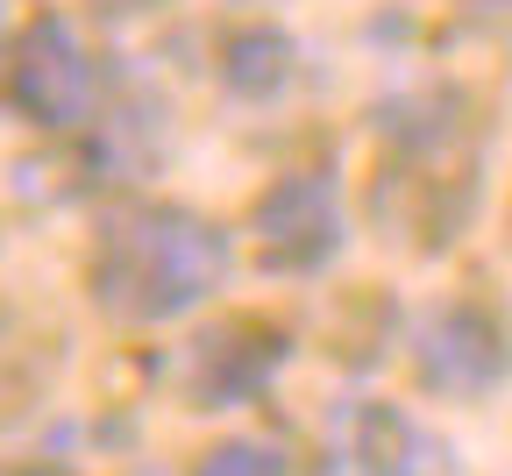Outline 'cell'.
Wrapping results in <instances>:
<instances>
[{
	"label": "cell",
	"instance_id": "cell-7",
	"mask_svg": "<svg viewBox=\"0 0 512 476\" xmlns=\"http://www.w3.org/2000/svg\"><path fill=\"white\" fill-rule=\"evenodd\" d=\"M214 72L235 100H278L299 79V43L278 22H235L214 43Z\"/></svg>",
	"mask_w": 512,
	"mask_h": 476
},
{
	"label": "cell",
	"instance_id": "cell-1",
	"mask_svg": "<svg viewBox=\"0 0 512 476\" xmlns=\"http://www.w3.org/2000/svg\"><path fill=\"white\" fill-rule=\"evenodd\" d=\"M235 270L228 228L171 207V199H143V207H121L86 263V292L107 320L121 327H164L192 306H207Z\"/></svg>",
	"mask_w": 512,
	"mask_h": 476
},
{
	"label": "cell",
	"instance_id": "cell-6",
	"mask_svg": "<svg viewBox=\"0 0 512 476\" xmlns=\"http://www.w3.org/2000/svg\"><path fill=\"white\" fill-rule=\"evenodd\" d=\"M292 356V334L271 320H221L185 349V398L192 405H242Z\"/></svg>",
	"mask_w": 512,
	"mask_h": 476
},
{
	"label": "cell",
	"instance_id": "cell-3",
	"mask_svg": "<svg viewBox=\"0 0 512 476\" xmlns=\"http://www.w3.org/2000/svg\"><path fill=\"white\" fill-rule=\"evenodd\" d=\"M413 377L427 398L448 405H477L512 377V327L477 306V299H448L413 327Z\"/></svg>",
	"mask_w": 512,
	"mask_h": 476
},
{
	"label": "cell",
	"instance_id": "cell-9",
	"mask_svg": "<svg viewBox=\"0 0 512 476\" xmlns=\"http://www.w3.org/2000/svg\"><path fill=\"white\" fill-rule=\"evenodd\" d=\"M192 476H292V455L264 434H228L192 462Z\"/></svg>",
	"mask_w": 512,
	"mask_h": 476
},
{
	"label": "cell",
	"instance_id": "cell-5",
	"mask_svg": "<svg viewBox=\"0 0 512 476\" xmlns=\"http://www.w3.org/2000/svg\"><path fill=\"white\" fill-rule=\"evenodd\" d=\"M8 100L29 128H79L93 114V57L64 15H29L8 57Z\"/></svg>",
	"mask_w": 512,
	"mask_h": 476
},
{
	"label": "cell",
	"instance_id": "cell-4",
	"mask_svg": "<svg viewBox=\"0 0 512 476\" xmlns=\"http://www.w3.org/2000/svg\"><path fill=\"white\" fill-rule=\"evenodd\" d=\"M249 235H256V256L264 270L278 278H313V270H328L342 256V192L328 171H285L264 185V199L249 207Z\"/></svg>",
	"mask_w": 512,
	"mask_h": 476
},
{
	"label": "cell",
	"instance_id": "cell-2",
	"mask_svg": "<svg viewBox=\"0 0 512 476\" xmlns=\"http://www.w3.org/2000/svg\"><path fill=\"white\" fill-rule=\"evenodd\" d=\"M456 114H463L456 93H413V100L377 107L384 164L370 185V207H377V221L406 228L420 249L456 242V228L470 221V199H477V150Z\"/></svg>",
	"mask_w": 512,
	"mask_h": 476
},
{
	"label": "cell",
	"instance_id": "cell-10",
	"mask_svg": "<svg viewBox=\"0 0 512 476\" xmlns=\"http://www.w3.org/2000/svg\"><path fill=\"white\" fill-rule=\"evenodd\" d=\"M93 8H100L107 22H136V15H157L164 0H93Z\"/></svg>",
	"mask_w": 512,
	"mask_h": 476
},
{
	"label": "cell",
	"instance_id": "cell-8",
	"mask_svg": "<svg viewBox=\"0 0 512 476\" xmlns=\"http://www.w3.org/2000/svg\"><path fill=\"white\" fill-rule=\"evenodd\" d=\"M349 462H356V476H427L434 469V441L413 427L406 405L363 398L349 413Z\"/></svg>",
	"mask_w": 512,
	"mask_h": 476
}]
</instances>
